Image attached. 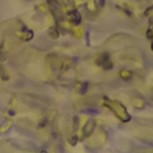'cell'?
<instances>
[{
  "label": "cell",
  "mask_w": 153,
  "mask_h": 153,
  "mask_svg": "<svg viewBox=\"0 0 153 153\" xmlns=\"http://www.w3.org/2000/svg\"><path fill=\"white\" fill-rule=\"evenodd\" d=\"M8 113L10 116H13L15 115V112L13 110H9Z\"/></svg>",
  "instance_id": "7a4b0ae2"
},
{
  "label": "cell",
  "mask_w": 153,
  "mask_h": 153,
  "mask_svg": "<svg viewBox=\"0 0 153 153\" xmlns=\"http://www.w3.org/2000/svg\"><path fill=\"white\" fill-rule=\"evenodd\" d=\"M87 87H88V83L86 82L84 83L81 87V90H80V92L81 94H84L87 92Z\"/></svg>",
  "instance_id": "6da1fadb"
}]
</instances>
